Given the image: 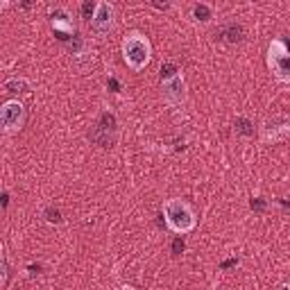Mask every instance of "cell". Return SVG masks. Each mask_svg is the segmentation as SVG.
<instances>
[{
	"instance_id": "obj_1",
	"label": "cell",
	"mask_w": 290,
	"mask_h": 290,
	"mask_svg": "<svg viewBox=\"0 0 290 290\" xmlns=\"http://www.w3.org/2000/svg\"><path fill=\"white\" fill-rule=\"evenodd\" d=\"M123 57L125 64L129 66L131 70H143L147 64H150L152 57V45L147 41V37L143 32H129L123 41Z\"/></svg>"
},
{
	"instance_id": "obj_2",
	"label": "cell",
	"mask_w": 290,
	"mask_h": 290,
	"mask_svg": "<svg viewBox=\"0 0 290 290\" xmlns=\"http://www.w3.org/2000/svg\"><path fill=\"white\" fill-rule=\"evenodd\" d=\"M164 218L168 229L175 233H188L197 225L195 211L184 200H168L164 204Z\"/></svg>"
},
{
	"instance_id": "obj_3",
	"label": "cell",
	"mask_w": 290,
	"mask_h": 290,
	"mask_svg": "<svg viewBox=\"0 0 290 290\" xmlns=\"http://www.w3.org/2000/svg\"><path fill=\"white\" fill-rule=\"evenodd\" d=\"M268 66L279 82H290V43L286 39H274L268 45Z\"/></svg>"
},
{
	"instance_id": "obj_4",
	"label": "cell",
	"mask_w": 290,
	"mask_h": 290,
	"mask_svg": "<svg viewBox=\"0 0 290 290\" xmlns=\"http://www.w3.org/2000/svg\"><path fill=\"white\" fill-rule=\"evenodd\" d=\"M25 120V109L18 100H7L3 107H0V123H3L5 134H14L23 127Z\"/></svg>"
},
{
	"instance_id": "obj_5",
	"label": "cell",
	"mask_w": 290,
	"mask_h": 290,
	"mask_svg": "<svg viewBox=\"0 0 290 290\" xmlns=\"http://www.w3.org/2000/svg\"><path fill=\"white\" fill-rule=\"evenodd\" d=\"M50 25H52L55 34H57L62 41H68V39L75 37L73 21H70L68 12H64V9H55V12L50 14Z\"/></svg>"
},
{
	"instance_id": "obj_6",
	"label": "cell",
	"mask_w": 290,
	"mask_h": 290,
	"mask_svg": "<svg viewBox=\"0 0 290 290\" xmlns=\"http://www.w3.org/2000/svg\"><path fill=\"white\" fill-rule=\"evenodd\" d=\"M286 136H290V118H274V120H270V123H266L261 139L266 141V143H270V141L274 143V141H281V139H286Z\"/></svg>"
},
{
	"instance_id": "obj_7",
	"label": "cell",
	"mask_w": 290,
	"mask_h": 290,
	"mask_svg": "<svg viewBox=\"0 0 290 290\" xmlns=\"http://www.w3.org/2000/svg\"><path fill=\"white\" fill-rule=\"evenodd\" d=\"M95 32L104 34L111 30V25H114V7H111L109 3H98V9H95V16L93 21H91Z\"/></svg>"
},
{
	"instance_id": "obj_8",
	"label": "cell",
	"mask_w": 290,
	"mask_h": 290,
	"mask_svg": "<svg viewBox=\"0 0 290 290\" xmlns=\"http://www.w3.org/2000/svg\"><path fill=\"white\" fill-rule=\"evenodd\" d=\"M184 91H186V84L181 75L172 77L170 82H164V98L168 102H181L184 100Z\"/></svg>"
},
{
	"instance_id": "obj_9",
	"label": "cell",
	"mask_w": 290,
	"mask_h": 290,
	"mask_svg": "<svg viewBox=\"0 0 290 290\" xmlns=\"http://www.w3.org/2000/svg\"><path fill=\"white\" fill-rule=\"evenodd\" d=\"M233 129H236V134L241 136H252L254 134V123L245 116H238L236 120H233Z\"/></svg>"
},
{
	"instance_id": "obj_10",
	"label": "cell",
	"mask_w": 290,
	"mask_h": 290,
	"mask_svg": "<svg viewBox=\"0 0 290 290\" xmlns=\"http://www.w3.org/2000/svg\"><path fill=\"white\" fill-rule=\"evenodd\" d=\"M222 39H225V41H229V43L241 41V39H243V28H241V25H236V23L227 25V28L222 30Z\"/></svg>"
},
{
	"instance_id": "obj_11",
	"label": "cell",
	"mask_w": 290,
	"mask_h": 290,
	"mask_svg": "<svg viewBox=\"0 0 290 290\" xmlns=\"http://www.w3.org/2000/svg\"><path fill=\"white\" fill-rule=\"evenodd\" d=\"M5 91L7 93H30V86L25 80H7L5 82Z\"/></svg>"
},
{
	"instance_id": "obj_12",
	"label": "cell",
	"mask_w": 290,
	"mask_h": 290,
	"mask_svg": "<svg viewBox=\"0 0 290 290\" xmlns=\"http://www.w3.org/2000/svg\"><path fill=\"white\" fill-rule=\"evenodd\" d=\"M193 16L197 18V21H202V23H208L213 18V12H211V7L204 3H200V5H195L193 7Z\"/></svg>"
},
{
	"instance_id": "obj_13",
	"label": "cell",
	"mask_w": 290,
	"mask_h": 290,
	"mask_svg": "<svg viewBox=\"0 0 290 290\" xmlns=\"http://www.w3.org/2000/svg\"><path fill=\"white\" fill-rule=\"evenodd\" d=\"M177 75H179V68H177L172 62L161 64V82H170V80L177 77Z\"/></svg>"
},
{
	"instance_id": "obj_14",
	"label": "cell",
	"mask_w": 290,
	"mask_h": 290,
	"mask_svg": "<svg viewBox=\"0 0 290 290\" xmlns=\"http://www.w3.org/2000/svg\"><path fill=\"white\" fill-rule=\"evenodd\" d=\"M95 9H98V5L91 3V0H86V3H82V16H84V18H89V21H93Z\"/></svg>"
},
{
	"instance_id": "obj_15",
	"label": "cell",
	"mask_w": 290,
	"mask_h": 290,
	"mask_svg": "<svg viewBox=\"0 0 290 290\" xmlns=\"http://www.w3.org/2000/svg\"><path fill=\"white\" fill-rule=\"evenodd\" d=\"M45 220H48V222H55V225H59V222L64 220V218H62V211H59V208H52V206L45 208Z\"/></svg>"
},
{
	"instance_id": "obj_16",
	"label": "cell",
	"mask_w": 290,
	"mask_h": 290,
	"mask_svg": "<svg viewBox=\"0 0 290 290\" xmlns=\"http://www.w3.org/2000/svg\"><path fill=\"white\" fill-rule=\"evenodd\" d=\"M7 274H9L7 256H5V254H3V258H0V277H3V283H7Z\"/></svg>"
},
{
	"instance_id": "obj_17",
	"label": "cell",
	"mask_w": 290,
	"mask_h": 290,
	"mask_svg": "<svg viewBox=\"0 0 290 290\" xmlns=\"http://www.w3.org/2000/svg\"><path fill=\"white\" fill-rule=\"evenodd\" d=\"M181 252H184V241L177 238V241L172 243V254H181Z\"/></svg>"
},
{
	"instance_id": "obj_18",
	"label": "cell",
	"mask_w": 290,
	"mask_h": 290,
	"mask_svg": "<svg viewBox=\"0 0 290 290\" xmlns=\"http://www.w3.org/2000/svg\"><path fill=\"white\" fill-rule=\"evenodd\" d=\"M252 208H256V211H263V208H266V202H263L261 197H256V200H252Z\"/></svg>"
},
{
	"instance_id": "obj_19",
	"label": "cell",
	"mask_w": 290,
	"mask_h": 290,
	"mask_svg": "<svg viewBox=\"0 0 290 290\" xmlns=\"http://www.w3.org/2000/svg\"><path fill=\"white\" fill-rule=\"evenodd\" d=\"M109 86H111L114 91H118V89H120V84H118V80H116V77H111V80H109Z\"/></svg>"
},
{
	"instance_id": "obj_20",
	"label": "cell",
	"mask_w": 290,
	"mask_h": 290,
	"mask_svg": "<svg viewBox=\"0 0 290 290\" xmlns=\"http://www.w3.org/2000/svg\"><path fill=\"white\" fill-rule=\"evenodd\" d=\"M7 204H9V195H7V193H3V206L7 208Z\"/></svg>"
},
{
	"instance_id": "obj_21",
	"label": "cell",
	"mask_w": 290,
	"mask_h": 290,
	"mask_svg": "<svg viewBox=\"0 0 290 290\" xmlns=\"http://www.w3.org/2000/svg\"><path fill=\"white\" fill-rule=\"evenodd\" d=\"M120 290H136V288H131V286H123V288H120Z\"/></svg>"
},
{
	"instance_id": "obj_22",
	"label": "cell",
	"mask_w": 290,
	"mask_h": 290,
	"mask_svg": "<svg viewBox=\"0 0 290 290\" xmlns=\"http://www.w3.org/2000/svg\"><path fill=\"white\" fill-rule=\"evenodd\" d=\"M281 290H290V286H281Z\"/></svg>"
}]
</instances>
